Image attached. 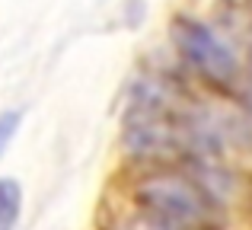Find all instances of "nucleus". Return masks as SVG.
<instances>
[{
	"label": "nucleus",
	"mask_w": 252,
	"mask_h": 230,
	"mask_svg": "<svg viewBox=\"0 0 252 230\" xmlns=\"http://www.w3.org/2000/svg\"><path fill=\"white\" fill-rule=\"evenodd\" d=\"M169 38L176 45L179 58L208 83L230 87L240 77V61H236L233 48L208 23H201L195 16H176L169 23Z\"/></svg>",
	"instance_id": "nucleus-1"
},
{
	"label": "nucleus",
	"mask_w": 252,
	"mask_h": 230,
	"mask_svg": "<svg viewBox=\"0 0 252 230\" xmlns=\"http://www.w3.org/2000/svg\"><path fill=\"white\" fill-rule=\"evenodd\" d=\"M137 205L163 227L182 230L204 224L211 214L208 195L198 189V182L185 176L166 173V176H147L137 186Z\"/></svg>",
	"instance_id": "nucleus-2"
},
{
	"label": "nucleus",
	"mask_w": 252,
	"mask_h": 230,
	"mask_svg": "<svg viewBox=\"0 0 252 230\" xmlns=\"http://www.w3.org/2000/svg\"><path fill=\"white\" fill-rule=\"evenodd\" d=\"M23 211V189L16 179H0V230H13Z\"/></svg>",
	"instance_id": "nucleus-3"
},
{
	"label": "nucleus",
	"mask_w": 252,
	"mask_h": 230,
	"mask_svg": "<svg viewBox=\"0 0 252 230\" xmlns=\"http://www.w3.org/2000/svg\"><path fill=\"white\" fill-rule=\"evenodd\" d=\"M19 125H23V112H19V109H6V112H0V157H3L6 147L13 144Z\"/></svg>",
	"instance_id": "nucleus-4"
},
{
	"label": "nucleus",
	"mask_w": 252,
	"mask_h": 230,
	"mask_svg": "<svg viewBox=\"0 0 252 230\" xmlns=\"http://www.w3.org/2000/svg\"><path fill=\"white\" fill-rule=\"evenodd\" d=\"M150 230H172V227H163V224H157V227H150Z\"/></svg>",
	"instance_id": "nucleus-5"
}]
</instances>
